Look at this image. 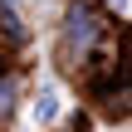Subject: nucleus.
Masks as SVG:
<instances>
[{
	"label": "nucleus",
	"mask_w": 132,
	"mask_h": 132,
	"mask_svg": "<svg viewBox=\"0 0 132 132\" xmlns=\"http://www.w3.org/2000/svg\"><path fill=\"white\" fill-rule=\"evenodd\" d=\"M93 98L118 118V113H132V59L113 64L108 69V83H93Z\"/></svg>",
	"instance_id": "1"
},
{
	"label": "nucleus",
	"mask_w": 132,
	"mask_h": 132,
	"mask_svg": "<svg viewBox=\"0 0 132 132\" xmlns=\"http://www.w3.org/2000/svg\"><path fill=\"white\" fill-rule=\"evenodd\" d=\"M69 44H73L78 54H88V49L98 44V20H93V10H88L83 0L69 5Z\"/></svg>",
	"instance_id": "2"
},
{
	"label": "nucleus",
	"mask_w": 132,
	"mask_h": 132,
	"mask_svg": "<svg viewBox=\"0 0 132 132\" xmlns=\"http://www.w3.org/2000/svg\"><path fill=\"white\" fill-rule=\"evenodd\" d=\"M54 113H59V88H54V83H44V93H39V103H34V118H39V122H49Z\"/></svg>",
	"instance_id": "3"
},
{
	"label": "nucleus",
	"mask_w": 132,
	"mask_h": 132,
	"mask_svg": "<svg viewBox=\"0 0 132 132\" xmlns=\"http://www.w3.org/2000/svg\"><path fill=\"white\" fill-rule=\"evenodd\" d=\"M113 5H122V0H113Z\"/></svg>",
	"instance_id": "4"
}]
</instances>
